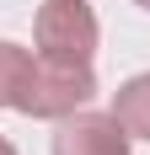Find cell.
Listing matches in <instances>:
<instances>
[{"mask_svg": "<svg viewBox=\"0 0 150 155\" xmlns=\"http://www.w3.org/2000/svg\"><path fill=\"white\" fill-rule=\"evenodd\" d=\"M38 59H54V64H91L97 54V11L86 0H43L38 5Z\"/></svg>", "mask_w": 150, "mask_h": 155, "instance_id": "cell-1", "label": "cell"}, {"mask_svg": "<svg viewBox=\"0 0 150 155\" xmlns=\"http://www.w3.org/2000/svg\"><path fill=\"white\" fill-rule=\"evenodd\" d=\"M54 155H129V128L113 112H70L59 118L54 134Z\"/></svg>", "mask_w": 150, "mask_h": 155, "instance_id": "cell-2", "label": "cell"}, {"mask_svg": "<svg viewBox=\"0 0 150 155\" xmlns=\"http://www.w3.org/2000/svg\"><path fill=\"white\" fill-rule=\"evenodd\" d=\"M38 70H43V59H32L27 48H16V43H0V107L32 118V102H38Z\"/></svg>", "mask_w": 150, "mask_h": 155, "instance_id": "cell-3", "label": "cell"}, {"mask_svg": "<svg viewBox=\"0 0 150 155\" xmlns=\"http://www.w3.org/2000/svg\"><path fill=\"white\" fill-rule=\"evenodd\" d=\"M113 118L129 128V139H150V75H134L113 91Z\"/></svg>", "mask_w": 150, "mask_h": 155, "instance_id": "cell-4", "label": "cell"}, {"mask_svg": "<svg viewBox=\"0 0 150 155\" xmlns=\"http://www.w3.org/2000/svg\"><path fill=\"white\" fill-rule=\"evenodd\" d=\"M0 155H16V144H11V139H5V134H0Z\"/></svg>", "mask_w": 150, "mask_h": 155, "instance_id": "cell-5", "label": "cell"}, {"mask_svg": "<svg viewBox=\"0 0 150 155\" xmlns=\"http://www.w3.org/2000/svg\"><path fill=\"white\" fill-rule=\"evenodd\" d=\"M134 5H145V11H150V0H134Z\"/></svg>", "mask_w": 150, "mask_h": 155, "instance_id": "cell-6", "label": "cell"}]
</instances>
